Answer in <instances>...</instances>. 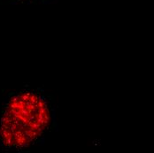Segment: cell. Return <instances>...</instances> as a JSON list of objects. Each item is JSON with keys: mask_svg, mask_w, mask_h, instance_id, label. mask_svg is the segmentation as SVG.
I'll use <instances>...</instances> for the list:
<instances>
[{"mask_svg": "<svg viewBox=\"0 0 154 153\" xmlns=\"http://www.w3.org/2000/svg\"><path fill=\"white\" fill-rule=\"evenodd\" d=\"M51 123L49 101L41 92L22 90L6 102L0 116V147L25 151L39 142Z\"/></svg>", "mask_w": 154, "mask_h": 153, "instance_id": "obj_1", "label": "cell"}]
</instances>
